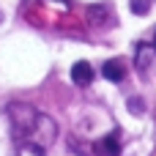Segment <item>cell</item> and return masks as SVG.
I'll return each mask as SVG.
<instances>
[{
  "label": "cell",
  "instance_id": "cell-1",
  "mask_svg": "<svg viewBox=\"0 0 156 156\" xmlns=\"http://www.w3.org/2000/svg\"><path fill=\"white\" fill-rule=\"evenodd\" d=\"M71 80H74V85H90V80H93L90 63H85V60L74 63V66H71Z\"/></svg>",
  "mask_w": 156,
  "mask_h": 156
},
{
  "label": "cell",
  "instance_id": "cell-2",
  "mask_svg": "<svg viewBox=\"0 0 156 156\" xmlns=\"http://www.w3.org/2000/svg\"><path fill=\"white\" fill-rule=\"evenodd\" d=\"M101 71H104V77H107V80H112V82H121V80H123V74H126V69H123V63H121V60H107Z\"/></svg>",
  "mask_w": 156,
  "mask_h": 156
},
{
  "label": "cell",
  "instance_id": "cell-3",
  "mask_svg": "<svg viewBox=\"0 0 156 156\" xmlns=\"http://www.w3.org/2000/svg\"><path fill=\"white\" fill-rule=\"evenodd\" d=\"M96 148H99V154H101V156H118V154H121V145H118L115 137H104Z\"/></svg>",
  "mask_w": 156,
  "mask_h": 156
},
{
  "label": "cell",
  "instance_id": "cell-4",
  "mask_svg": "<svg viewBox=\"0 0 156 156\" xmlns=\"http://www.w3.org/2000/svg\"><path fill=\"white\" fill-rule=\"evenodd\" d=\"M151 8V0H132V11L134 14H148Z\"/></svg>",
  "mask_w": 156,
  "mask_h": 156
},
{
  "label": "cell",
  "instance_id": "cell-5",
  "mask_svg": "<svg viewBox=\"0 0 156 156\" xmlns=\"http://www.w3.org/2000/svg\"><path fill=\"white\" fill-rule=\"evenodd\" d=\"M16 156H41V148L38 145H22L16 151Z\"/></svg>",
  "mask_w": 156,
  "mask_h": 156
},
{
  "label": "cell",
  "instance_id": "cell-6",
  "mask_svg": "<svg viewBox=\"0 0 156 156\" xmlns=\"http://www.w3.org/2000/svg\"><path fill=\"white\" fill-rule=\"evenodd\" d=\"M129 107H132V112H134V115H140V112H143V101H140V99H132V101H129Z\"/></svg>",
  "mask_w": 156,
  "mask_h": 156
},
{
  "label": "cell",
  "instance_id": "cell-7",
  "mask_svg": "<svg viewBox=\"0 0 156 156\" xmlns=\"http://www.w3.org/2000/svg\"><path fill=\"white\" fill-rule=\"evenodd\" d=\"M154 49H156V33H154Z\"/></svg>",
  "mask_w": 156,
  "mask_h": 156
},
{
  "label": "cell",
  "instance_id": "cell-8",
  "mask_svg": "<svg viewBox=\"0 0 156 156\" xmlns=\"http://www.w3.org/2000/svg\"><path fill=\"white\" fill-rule=\"evenodd\" d=\"M60 3H63V5H69V0H60Z\"/></svg>",
  "mask_w": 156,
  "mask_h": 156
}]
</instances>
